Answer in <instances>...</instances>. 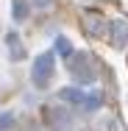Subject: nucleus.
Wrapping results in <instances>:
<instances>
[{
	"mask_svg": "<svg viewBox=\"0 0 128 131\" xmlns=\"http://www.w3.org/2000/svg\"><path fill=\"white\" fill-rule=\"evenodd\" d=\"M111 34H114V45L123 48V45L128 42V23H123V20L111 23Z\"/></svg>",
	"mask_w": 128,
	"mask_h": 131,
	"instance_id": "20e7f679",
	"label": "nucleus"
},
{
	"mask_svg": "<svg viewBox=\"0 0 128 131\" xmlns=\"http://www.w3.org/2000/svg\"><path fill=\"white\" fill-rule=\"evenodd\" d=\"M56 50L61 53V56H73V42H70L67 36H59V39H56Z\"/></svg>",
	"mask_w": 128,
	"mask_h": 131,
	"instance_id": "0eeeda50",
	"label": "nucleus"
},
{
	"mask_svg": "<svg viewBox=\"0 0 128 131\" xmlns=\"http://www.w3.org/2000/svg\"><path fill=\"white\" fill-rule=\"evenodd\" d=\"M33 84L36 86H45L53 75V53H42V56H36V61H33Z\"/></svg>",
	"mask_w": 128,
	"mask_h": 131,
	"instance_id": "f03ea898",
	"label": "nucleus"
},
{
	"mask_svg": "<svg viewBox=\"0 0 128 131\" xmlns=\"http://www.w3.org/2000/svg\"><path fill=\"white\" fill-rule=\"evenodd\" d=\"M33 3H36L39 8H48V6H50V0H33Z\"/></svg>",
	"mask_w": 128,
	"mask_h": 131,
	"instance_id": "9d476101",
	"label": "nucleus"
},
{
	"mask_svg": "<svg viewBox=\"0 0 128 131\" xmlns=\"http://www.w3.org/2000/svg\"><path fill=\"white\" fill-rule=\"evenodd\" d=\"M59 98L67 101V103H75V106H84V101H86V95H84L81 89H75V86H64V89L59 92Z\"/></svg>",
	"mask_w": 128,
	"mask_h": 131,
	"instance_id": "7ed1b4c3",
	"label": "nucleus"
},
{
	"mask_svg": "<svg viewBox=\"0 0 128 131\" xmlns=\"http://www.w3.org/2000/svg\"><path fill=\"white\" fill-rule=\"evenodd\" d=\"M11 11H14V20H17V23H22V20L28 17V3H25V0H14Z\"/></svg>",
	"mask_w": 128,
	"mask_h": 131,
	"instance_id": "39448f33",
	"label": "nucleus"
},
{
	"mask_svg": "<svg viewBox=\"0 0 128 131\" xmlns=\"http://www.w3.org/2000/svg\"><path fill=\"white\" fill-rule=\"evenodd\" d=\"M8 126H11V114H3L0 117V128H8Z\"/></svg>",
	"mask_w": 128,
	"mask_h": 131,
	"instance_id": "1a4fd4ad",
	"label": "nucleus"
},
{
	"mask_svg": "<svg viewBox=\"0 0 128 131\" xmlns=\"http://www.w3.org/2000/svg\"><path fill=\"white\" fill-rule=\"evenodd\" d=\"M8 48H11V59H22V56H25V50L20 48V39H17L14 34H8Z\"/></svg>",
	"mask_w": 128,
	"mask_h": 131,
	"instance_id": "423d86ee",
	"label": "nucleus"
},
{
	"mask_svg": "<svg viewBox=\"0 0 128 131\" xmlns=\"http://www.w3.org/2000/svg\"><path fill=\"white\" fill-rule=\"evenodd\" d=\"M86 28L92 31V36H100V34H103V20L98 17V14H92V17H89V23H86Z\"/></svg>",
	"mask_w": 128,
	"mask_h": 131,
	"instance_id": "6e6552de",
	"label": "nucleus"
},
{
	"mask_svg": "<svg viewBox=\"0 0 128 131\" xmlns=\"http://www.w3.org/2000/svg\"><path fill=\"white\" fill-rule=\"evenodd\" d=\"M67 70H70V75L75 81H81V84H89V81L95 78V70H92V61H89L86 53H73Z\"/></svg>",
	"mask_w": 128,
	"mask_h": 131,
	"instance_id": "f257e3e1",
	"label": "nucleus"
}]
</instances>
